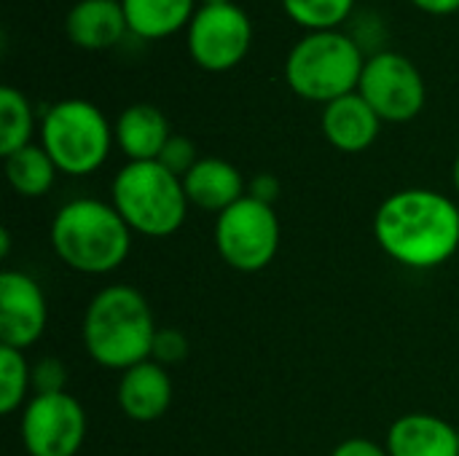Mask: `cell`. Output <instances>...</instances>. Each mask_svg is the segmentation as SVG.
Listing matches in <instances>:
<instances>
[{"mask_svg": "<svg viewBox=\"0 0 459 456\" xmlns=\"http://www.w3.org/2000/svg\"><path fill=\"white\" fill-rule=\"evenodd\" d=\"M156 161L183 180V177L194 169V164L199 161L196 145H194L188 137H183V134H172V137L167 140V145H164V151H161V156H159Z\"/></svg>", "mask_w": 459, "mask_h": 456, "instance_id": "cb8c5ba5", "label": "cell"}, {"mask_svg": "<svg viewBox=\"0 0 459 456\" xmlns=\"http://www.w3.org/2000/svg\"><path fill=\"white\" fill-rule=\"evenodd\" d=\"M48 320V306L40 285L24 271L0 274V344L24 352L32 347Z\"/></svg>", "mask_w": 459, "mask_h": 456, "instance_id": "8fae6325", "label": "cell"}, {"mask_svg": "<svg viewBox=\"0 0 459 456\" xmlns=\"http://www.w3.org/2000/svg\"><path fill=\"white\" fill-rule=\"evenodd\" d=\"M379 126L382 118L358 91L328 102L323 110V134L342 153H360L371 148Z\"/></svg>", "mask_w": 459, "mask_h": 456, "instance_id": "4fadbf2b", "label": "cell"}, {"mask_svg": "<svg viewBox=\"0 0 459 456\" xmlns=\"http://www.w3.org/2000/svg\"><path fill=\"white\" fill-rule=\"evenodd\" d=\"M215 247L237 271L253 274L266 269L280 250V218L274 207L245 194L215 218Z\"/></svg>", "mask_w": 459, "mask_h": 456, "instance_id": "52a82bcc", "label": "cell"}, {"mask_svg": "<svg viewBox=\"0 0 459 456\" xmlns=\"http://www.w3.org/2000/svg\"><path fill=\"white\" fill-rule=\"evenodd\" d=\"M183 188L188 204L218 215L245 196V180L239 169L223 159H199L183 177Z\"/></svg>", "mask_w": 459, "mask_h": 456, "instance_id": "2e32d148", "label": "cell"}, {"mask_svg": "<svg viewBox=\"0 0 459 456\" xmlns=\"http://www.w3.org/2000/svg\"><path fill=\"white\" fill-rule=\"evenodd\" d=\"M331 456H390V454H387V449H382V446H379V443H374V441H366V438H350V441L339 443Z\"/></svg>", "mask_w": 459, "mask_h": 456, "instance_id": "484cf974", "label": "cell"}, {"mask_svg": "<svg viewBox=\"0 0 459 456\" xmlns=\"http://www.w3.org/2000/svg\"><path fill=\"white\" fill-rule=\"evenodd\" d=\"M43 148L59 172L81 177L97 172L113 145V132L102 110L86 99H62L43 116Z\"/></svg>", "mask_w": 459, "mask_h": 456, "instance_id": "8992f818", "label": "cell"}, {"mask_svg": "<svg viewBox=\"0 0 459 456\" xmlns=\"http://www.w3.org/2000/svg\"><path fill=\"white\" fill-rule=\"evenodd\" d=\"M253 40V24L247 13L234 5H202L188 24V51L204 70L223 73L237 67Z\"/></svg>", "mask_w": 459, "mask_h": 456, "instance_id": "30bf717a", "label": "cell"}, {"mask_svg": "<svg viewBox=\"0 0 459 456\" xmlns=\"http://www.w3.org/2000/svg\"><path fill=\"white\" fill-rule=\"evenodd\" d=\"M156 331L151 304L137 288L108 285L89 301L81 336L97 366L124 374L151 360Z\"/></svg>", "mask_w": 459, "mask_h": 456, "instance_id": "7a4b0ae2", "label": "cell"}, {"mask_svg": "<svg viewBox=\"0 0 459 456\" xmlns=\"http://www.w3.org/2000/svg\"><path fill=\"white\" fill-rule=\"evenodd\" d=\"M32 137V108L27 97L13 89L3 86L0 89V156H11L30 145Z\"/></svg>", "mask_w": 459, "mask_h": 456, "instance_id": "ffe728a7", "label": "cell"}, {"mask_svg": "<svg viewBox=\"0 0 459 456\" xmlns=\"http://www.w3.org/2000/svg\"><path fill=\"white\" fill-rule=\"evenodd\" d=\"M113 207L132 228L151 239L172 237L188 215L183 180L159 161H129L113 177Z\"/></svg>", "mask_w": 459, "mask_h": 456, "instance_id": "277c9868", "label": "cell"}, {"mask_svg": "<svg viewBox=\"0 0 459 456\" xmlns=\"http://www.w3.org/2000/svg\"><path fill=\"white\" fill-rule=\"evenodd\" d=\"M30 384H32V395L65 392L67 366L56 357H40L35 366H30Z\"/></svg>", "mask_w": 459, "mask_h": 456, "instance_id": "603a6c76", "label": "cell"}, {"mask_svg": "<svg viewBox=\"0 0 459 456\" xmlns=\"http://www.w3.org/2000/svg\"><path fill=\"white\" fill-rule=\"evenodd\" d=\"M113 137L129 161H156L172 132L167 116L159 108L137 102L118 116Z\"/></svg>", "mask_w": 459, "mask_h": 456, "instance_id": "9a60e30c", "label": "cell"}, {"mask_svg": "<svg viewBox=\"0 0 459 456\" xmlns=\"http://www.w3.org/2000/svg\"><path fill=\"white\" fill-rule=\"evenodd\" d=\"M366 59L358 43L336 30L301 38L285 62L288 86L309 102H333L360 83Z\"/></svg>", "mask_w": 459, "mask_h": 456, "instance_id": "5b68a950", "label": "cell"}, {"mask_svg": "<svg viewBox=\"0 0 459 456\" xmlns=\"http://www.w3.org/2000/svg\"><path fill=\"white\" fill-rule=\"evenodd\" d=\"M86 441V411L70 392L32 395L22 411V443L30 456H75Z\"/></svg>", "mask_w": 459, "mask_h": 456, "instance_id": "9c48e42d", "label": "cell"}, {"mask_svg": "<svg viewBox=\"0 0 459 456\" xmlns=\"http://www.w3.org/2000/svg\"><path fill=\"white\" fill-rule=\"evenodd\" d=\"M352 3L355 0H282V8L296 24L312 32H325L350 16Z\"/></svg>", "mask_w": 459, "mask_h": 456, "instance_id": "7402d4cb", "label": "cell"}, {"mask_svg": "<svg viewBox=\"0 0 459 456\" xmlns=\"http://www.w3.org/2000/svg\"><path fill=\"white\" fill-rule=\"evenodd\" d=\"M358 94L377 110L382 121L403 124L420 116L428 89L414 62H409L403 54L382 51L366 62Z\"/></svg>", "mask_w": 459, "mask_h": 456, "instance_id": "ba28073f", "label": "cell"}, {"mask_svg": "<svg viewBox=\"0 0 459 456\" xmlns=\"http://www.w3.org/2000/svg\"><path fill=\"white\" fill-rule=\"evenodd\" d=\"M455 185H457V191H459V153H457V161H455Z\"/></svg>", "mask_w": 459, "mask_h": 456, "instance_id": "f546056e", "label": "cell"}, {"mask_svg": "<svg viewBox=\"0 0 459 456\" xmlns=\"http://www.w3.org/2000/svg\"><path fill=\"white\" fill-rule=\"evenodd\" d=\"M8 247H11V237H8V231L3 228V231H0V255H3V258H8Z\"/></svg>", "mask_w": 459, "mask_h": 456, "instance_id": "f1b7e54d", "label": "cell"}, {"mask_svg": "<svg viewBox=\"0 0 459 456\" xmlns=\"http://www.w3.org/2000/svg\"><path fill=\"white\" fill-rule=\"evenodd\" d=\"M118 409L132 422H156L172 406V379L164 366L145 360L121 374Z\"/></svg>", "mask_w": 459, "mask_h": 456, "instance_id": "7c38bea8", "label": "cell"}, {"mask_svg": "<svg viewBox=\"0 0 459 456\" xmlns=\"http://www.w3.org/2000/svg\"><path fill=\"white\" fill-rule=\"evenodd\" d=\"M129 30L137 38L159 40L194 19V0H121Z\"/></svg>", "mask_w": 459, "mask_h": 456, "instance_id": "ac0fdd59", "label": "cell"}, {"mask_svg": "<svg viewBox=\"0 0 459 456\" xmlns=\"http://www.w3.org/2000/svg\"><path fill=\"white\" fill-rule=\"evenodd\" d=\"M56 164L51 161V156L46 153L43 145H24L22 151L5 156V177L11 183V188L24 196V199H35L51 191L54 177H56Z\"/></svg>", "mask_w": 459, "mask_h": 456, "instance_id": "d6986e66", "label": "cell"}, {"mask_svg": "<svg viewBox=\"0 0 459 456\" xmlns=\"http://www.w3.org/2000/svg\"><path fill=\"white\" fill-rule=\"evenodd\" d=\"M188 355V341L180 331L175 328H161L156 331V339H153V349H151V360L159 363V366H178L183 363Z\"/></svg>", "mask_w": 459, "mask_h": 456, "instance_id": "d4e9b609", "label": "cell"}, {"mask_svg": "<svg viewBox=\"0 0 459 456\" xmlns=\"http://www.w3.org/2000/svg\"><path fill=\"white\" fill-rule=\"evenodd\" d=\"M223 3H231V0H204V5H223Z\"/></svg>", "mask_w": 459, "mask_h": 456, "instance_id": "4dcf8cb0", "label": "cell"}, {"mask_svg": "<svg viewBox=\"0 0 459 456\" xmlns=\"http://www.w3.org/2000/svg\"><path fill=\"white\" fill-rule=\"evenodd\" d=\"M374 237L395 263L436 269L459 250V207L430 188L398 191L379 204Z\"/></svg>", "mask_w": 459, "mask_h": 456, "instance_id": "6da1fadb", "label": "cell"}, {"mask_svg": "<svg viewBox=\"0 0 459 456\" xmlns=\"http://www.w3.org/2000/svg\"><path fill=\"white\" fill-rule=\"evenodd\" d=\"M390 456H459V433L441 417L406 414L387 433Z\"/></svg>", "mask_w": 459, "mask_h": 456, "instance_id": "5bb4252c", "label": "cell"}, {"mask_svg": "<svg viewBox=\"0 0 459 456\" xmlns=\"http://www.w3.org/2000/svg\"><path fill=\"white\" fill-rule=\"evenodd\" d=\"M250 196L266 204H274V199L280 196V180L274 175H258L250 183Z\"/></svg>", "mask_w": 459, "mask_h": 456, "instance_id": "4316f807", "label": "cell"}, {"mask_svg": "<svg viewBox=\"0 0 459 456\" xmlns=\"http://www.w3.org/2000/svg\"><path fill=\"white\" fill-rule=\"evenodd\" d=\"M51 247L56 258L81 274H110L132 250V228L113 204L100 199H73L51 220Z\"/></svg>", "mask_w": 459, "mask_h": 456, "instance_id": "3957f363", "label": "cell"}, {"mask_svg": "<svg viewBox=\"0 0 459 456\" xmlns=\"http://www.w3.org/2000/svg\"><path fill=\"white\" fill-rule=\"evenodd\" d=\"M129 30L124 5L118 0H81L65 19L67 38L89 51L116 46Z\"/></svg>", "mask_w": 459, "mask_h": 456, "instance_id": "e0dca14e", "label": "cell"}, {"mask_svg": "<svg viewBox=\"0 0 459 456\" xmlns=\"http://www.w3.org/2000/svg\"><path fill=\"white\" fill-rule=\"evenodd\" d=\"M411 3H414L417 8H422V11H428V13H438V16L459 11V0H411Z\"/></svg>", "mask_w": 459, "mask_h": 456, "instance_id": "83f0119b", "label": "cell"}, {"mask_svg": "<svg viewBox=\"0 0 459 456\" xmlns=\"http://www.w3.org/2000/svg\"><path fill=\"white\" fill-rule=\"evenodd\" d=\"M27 392H32V384L24 352L13 347H0V414L11 417L16 409H22Z\"/></svg>", "mask_w": 459, "mask_h": 456, "instance_id": "44dd1931", "label": "cell"}]
</instances>
